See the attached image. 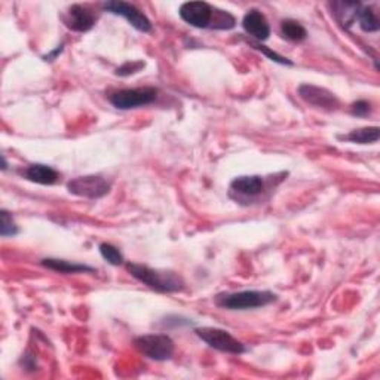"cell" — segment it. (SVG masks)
<instances>
[{"mask_svg": "<svg viewBox=\"0 0 380 380\" xmlns=\"http://www.w3.org/2000/svg\"><path fill=\"white\" fill-rule=\"evenodd\" d=\"M178 15L195 29H219L230 30L237 24V19L228 10H219L207 2H186L178 9Z\"/></svg>", "mask_w": 380, "mask_h": 380, "instance_id": "6da1fadb", "label": "cell"}, {"mask_svg": "<svg viewBox=\"0 0 380 380\" xmlns=\"http://www.w3.org/2000/svg\"><path fill=\"white\" fill-rule=\"evenodd\" d=\"M127 269L131 274V276L136 278L137 281L148 285L149 288L155 290V292L158 293H164V294L178 293V292H183L186 287L183 276L173 271L153 269V267H149L146 264L131 263V262L127 263Z\"/></svg>", "mask_w": 380, "mask_h": 380, "instance_id": "7a4b0ae2", "label": "cell"}, {"mask_svg": "<svg viewBox=\"0 0 380 380\" xmlns=\"http://www.w3.org/2000/svg\"><path fill=\"white\" fill-rule=\"evenodd\" d=\"M278 296L267 290H245L237 293H221L217 294L214 301L221 309L228 310H251L269 306L275 303Z\"/></svg>", "mask_w": 380, "mask_h": 380, "instance_id": "3957f363", "label": "cell"}, {"mask_svg": "<svg viewBox=\"0 0 380 380\" xmlns=\"http://www.w3.org/2000/svg\"><path fill=\"white\" fill-rule=\"evenodd\" d=\"M269 190V178L262 175H239L230 182L229 196L237 204L250 205L260 200Z\"/></svg>", "mask_w": 380, "mask_h": 380, "instance_id": "277c9868", "label": "cell"}, {"mask_svg": "<svg viewBox=\"0 0 380 380\" xmlns=\"http://www.w3.org/2000/svg\"><path fill=\"white\" fill-rule=\"evenodd\" d=\"M137 351L152 361H168L175 352V343L168 334H143L134 339Z\"/></svg>", "mask_w": 380, "mask_h": 380, "instance_id": "5b68a950", "label": "cell"}, {"mask_svg": "<svg viewBox=\"0 0 380 380\" xmlns=\"http://www.w3.org/2000/svg\"><path fill=\"white\" fill-rule=\"evenodd\" d=\"M195 334L204 343H207L211 349H216L219 352L232 355H242L247 352V346L223 328L198 327L195 328Z\"/></svg>", "mask_w": 380, "mask_h": 380, "instance_id": "8992f818", "label": "cell"}, {"mask_svg": "<svg viewBox=\"0 0 380 380\" xmlns=\"http://www.w3.org/2000/svg\"><path fill=\"white\" fill-rule=\"evenodd\" d=\"M159 91L153 86L127 88L111 93L109 95L110 104L119 110H131L143 106H149L158 98Z\"/></svg>", "mask_w": 380, "mask_h": 380, "instance_id": "52a82bcc", "label": "cell"}, {"mask_svg": "<svg viewBox=\"0 0 380 380\" xmlns=\"http://www.w3.org/2000/svg\"><path fill=\"white\" fill-rule=\"evenodd\" d=\"M111 184L102 175H82L76 177L67 183L69 193L86 198V199H100L109 195Z\"/></svg>", "mask_w": 380, "mask_h": 380, "instance_id": "ba28073f", "label": "cell"}, {"mask_svg": "<svg viewBox=\"0 0 380 380\" xmlns=\"http://www.w3.org/2000/svg\"><path fill=\"white\" fill-rule=\"evenodd\" d=\"M103 9L106 13L125 18L134 29L141 33H150L153 29L150 19L137 6L131 3L120 2V0H111V2L103 3Z\"/></svg>", "mask_w": 380, "mask_h": 380, "instance_id": "9c48e42d", "label": "cell"}, {"mask_svg": "<svg viewBox=\"0 0 380 380\" xmlns=\"http://www.w3.org/2000/svg\"><path fill=\"white\" fill-rule=\"evenodd\" d=\"M297 93L303 102L322 110L334 111L340 106L339 98L336 95H334L331 91H328V89L317 86V85L301 84L297 89Z\"/></svg>", "mask_w": 380, "mask_h": 380, "instance_id": "30bf717a", "label": "cell"}, {"mask_svg": "<svg viewBox=\"0 0 380 380\" xmlns=\"http://www.w3.org/2000/svg\"><path fill=\"white\" fill-rule=\"evenodd\" d=\"M63 22L67 29L77 33H86L95 26V15L93 10L84 5H72L63 15Z\"/></svg>", "mask_w": 380, "mask_h": 380, "instance_id": "8fae6325", "label": "cell"}, {"mask_svg": "<svg viewBox=\"0 0 380 380\" xmlns=\"http://www.w3.org/2000/svg\"><path fill=\"white\" fill-rule=\"evenodd\" d=\"M242 27L247 35H250L257 42H264L271 36V26L269 21L262 14L260 10L250 9L242 18Z\"/></svg>", "mask_w": 380, "mask_h": 380, "instance_id": "7c38bea8", "label": "cell"}, {"mask_svg": "<svg viewBox=\"0 0 380 380\" xmlns=\"http://www.w3.org/2000/svg\"><path fill=\"white\" fill-rule=\"evenodd\" d=\"M24 177L29 182L42 184V186H52L60 180V174L57 170H54L52 166L45 165V164H31L29 165Z\"/></svg>", "mask_w": 380, "mask_h": 380, "instance_id": "4fadbf2b", "label": "cell"}, {"mask_svg": "<svg viewBox=\"0 0 380 380\" xmlns=\"http://www.w3.org/2000/svg\"><path fill=\"white\" fill-rule=\"evenodd\" d=\"M40 264L47 269L60 272V274H93L95 272V267L82 264V263H76V262H69V260H61V259H42Z\"/></svg>", "mask_w": 380, "mask_h": 380, "instance_id": "5bb4252c", "label": "cell"}, {"mask_svg": "<svg viewBox=\"0 0 380 380\" xmlns=\"http://www.w3.org/2000/svg\"><path fill=\"white\" fill-rule=\"evenodd\" d=\"M340 140L351 141L355 144H373L377 143L380 138V128L379 127H364L354 129L349 134H346L343 137H339Z\"/></svg>", "mask_w": 380, "mask_h": 380, "instance_id": "9a60e30c", "label": "cell"}, {"mask_svg": "<svg viewBox=\"0 0 380 380\" xmlns=\"http://www.w3.org/2000/svg\"><path fill=\"white\" fill-rule=\"evenodd\" d=\"M334 9V15L342 22L343 26L349 27L356 21V14L361 8L360 2H338L331 5Z\"/></svg>", "mask_w": 380, "mask_h": 380, "instance_id": "2e32d148", "label": "cell"}, {"mask_svg": "<svg viewBox=\"0 0 380 380\" xmlns=\"http://www.w3.org/2000/svg\"><path fill=\"white\" fill-rule=\"evenodd\" d=\"M281 35L290 42H303L308 38V31L299 21L284 19L281 22Z\"/></svg>", "mask_w": 380, "mask_h": 380, "instance_id": "e0dca14e", "label": "cell"}, {"mask_svg": "<svg viewBox=\"0 0 380 380\" xmlns=\"http://www.w3.org/2000/svg\"><path fill=\"white\" fill-rule=\"evenodd\" d=\"M356 21H358L361 30L367 31V33H374V31H379V29H380L379 18L372 6L361 5L358 14H356Z\"/></svg>", "mask_w": 380, "mask_h": 380, "instance_id": "ac0fdd59", "label": "cell"}, {"mask_svg": "<svg viewBox=\"0 0 380 380\" xmlns=\"http://www.w3.org/2000/svg\"><path fill=\"white\" fill-rule=\"evenodd\" d=\"M19 233V228L9 211H0V235L3 238H13Z\"/></svg>", "mask_w": 380, "mask_h": 380, "instance_id": "d6986e66", "label": "cell"}, {"mask_svg": "<svg viewBox=\"0 0 380 380\" xmlns=\"http://www.w3.org/2000/svg\"><path fill=\"white\" fill-rule=\"evenodd\" d=\"M100 254L103 255V259L110 263L111 266H120L125 263V259H124V254L120 253L119 248H116L115 245L111 244H107V242H103L100 244Z\"/></svg>", "mask_w": 380, "mask_h": 380, "instance_id": "ffe728a7", "label": "cell"}, {"mask_svg": "<svg viewBox=\"0 0 380 380\" xmlns=\"http://www.w3.org/2000/svg\"><path fill=\"white\" fill-rule=\"evenodd\" d=\"M251 45H253V47H254V48H255L257 51H260V52H263V54L266 55V57H267V58H269L271 61H274V63L283 64V65H294V63H293V61H290L288 58L283 57V55H279L278 52L272 51L271 48H267V47H264V45H262V43H259V42H257V43H251Z\"/></svg>", "mask_w": 380, "mask_h": 380, "instance_id": "44dd1931", "label": "cell"}, {"mask_svg": "<svg viewBox=\"0 0 380 380\" xmlns=\"http://www.w3.org/2000/svg\"><path fill=\"white\" fill-rule=\"evenodd\" d=\"M351 113L358 118H365L372 113V103L367 100H358L351 106Z\"/></svg>", "mask_w": 380, "mask_h": 380, "instance_id": "7402d4cb", "label": "cell"}, {"mask_svg": "<svg viewBox=\"0 0 380 380\" xmlns=\"http://www.w3.org/2000/svg\"><path fill=\"white\" fill-rule=\"evenodd\" d=\"M143 67H144L143 61H128L124 65L119 67V69L116 70V74L122 76V77L136 74V73H138L143 69Z\"/></svg>", "mask_w": 380, "mask_h": 380, "instance_id": "603a6c76", "label": "cell"}, {"mask_svg": "<svg viewBox=\"0 0 380 380\" xmlns=\"http://www.w3.org/2000/svg\"><path fill=\"white\" fill-rule=\"evenodd\" d=\"M63 48H64V45L61 43L60 47H57V49L52 51V52H51V54H48V55H45L43 60H45V61H54V60H55V57H57L58 54H61V52H63Z\"/></svg>", "mask_w": 380, "mask_h": 380, "instance_id": "cb8c5ba5", "label": "cell"}, {"mask_svg": "<svg viewBox=\"0 0 380 380\" xmlns=\"http://www.w3.org/2000/svg\"><path fill=\"white\" fill-rule=\"evenodd\" d=\"M6 170H8V162H6L5 155H2V171H6Z\"/></svg>", "mask_w": 380, "mask_h": 380, "instance_id": "d4e9b609", "label": "cell"}]
</instances>
